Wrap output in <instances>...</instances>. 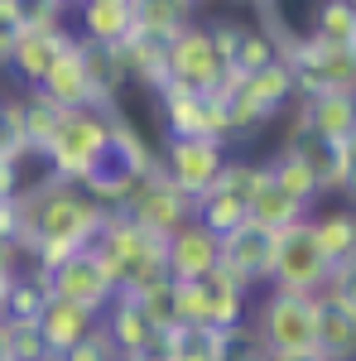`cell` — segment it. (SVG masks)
Here are the masks:
<instances>
[{"mask_svg":"<svg viewBox=\"0 0 356 361\" xmlns=\"http://www.w3.org/2000/svg\"><path fill=\"white\" fill-rule=\"evenodd\" d=\"M231 361H265V357H260V352L250 347V352H231Z\"/></svg>","mask_w":356,"mask_h":361,"instance_id":"37","label":"cell"},{"mask_svg":"<svg viewBox=\"0 0 356 361\" xmlns=\"http://www.w3.org/2000/svg\"><path fill=\"white\" fill-rule=\"evenodd\" d=\"M111 164L125 169L135 183H145V178L159 173V154L145 145V135H140L125 116H116V111H111Z\"/></svg>","mask_w":356,"mask_h":361,"instance_id":"24","label":"cell"},{"mask_svg":"<svg viewBox=\"0 0 356 361\" xmlns=\"http://www.w3.org/2000/svg\"><path fill=\"white\" fill-rule=\"evenodd\" d=\"M241 34H246L241 25H212V44H217L221 63H231V58H236V44H241Z\"/></svg>","mask_w":356,"mask_h":361,"instance_id":"36","label":"cell"},{"mask_svg":"<svg viewBox=\"0 0 356 361\" xmlns=\"http://www.w3.org/2000/svg\"><path fill=\"white\" fill-rule=\"evenodd\" d=\"M352 265H356V260H352Z\"/></svg>","mask_w":356,"mask_h":361,"instance_id":"42","label":"cell"},{"mask_svg":"<svg viewBox=\"0 0 356 361\" xmlns=\"http://www.w3.org/2000/svg\"><path fill=\"white\" fill-rule=\"evenodd\" d=\"M0 361H5V337H0Z\"/></svg>","mask_w":356,"mask_h":361,"instance_id":"39","label":"cell"},{"mask_svg":"<svg viewBox=\"0 0 356 361\" xmlns=\"http://www.w3.org/2000/svg\"><path fill=\"white\" fill-rule=\"evenodd\" d=\"M217 265H221V246L202 222L178 226L164 241V275L173 279V284H197V279L212 275Z\"/></svg>","mask_w":356,"mask_h":361,"instance_id":"13","label":"cell"},{"mask_svg":"<svg viewBox=\"0 0 356 361\" xmlns=\"http://www.w3.org/2000/svg\"><path fill=\"white\" fill-rule=\"evenodd\" d=\"M102 222H106V212L82 188L54 178L49 169L39 183L15 193V250H29L34 270H44V275L92 246Z\"/></svg>","mask_w":356,"mask_h":361,"instance_id":"1","label":"cell"},{"mask_svg":"<svg viewBox=\"0 0 356 361\" xmlns=\"http://www.w3.org/2000/svg\"><path fill=\"white\" fill-rule=\"evenodd\" d=\"M265 178H270V173H265V164H250V159H226V169H221V178L212 183V188H221V193L250 202V197H255V188H260Z\"/></svg>","mask_w":356,"mask_h":361,"instance_id":"33","label":"cell"},{"mask_svg":"<svg viewBox=\"0 0 356 361\" xmlns=\"http://www.w3.org/2000/svg\"><path fill=\"white\" fill-rule=\"evenodd\" d=\"M111 111H116V106H111ZM111 111H102V106L63 111L58 130L49 135V145L39 149L44 169H49L54 178H63V183H73V188H82L97 169H106L111 164Z\"/></svg>","mask_w":356,"mask_h":361,"instance_id":"2","label":"cell"},{"mask_svg":"<svg viewBox=\"0 0 356 361\" xmlns=\"http://www.w3.org/2000/svg\"><path fill=\"white\" fill-rule=\"evenodd\" d=\"M202 294H207V328H221V333H236L241 318H246V284L231 275V270H212L202 279Z\"/></svg>","mask_w":356,"mask_h":361,"instance_id":"22","label":"cell"},{"mask_svg":"<svg viewBox=\"0 0 356 361\" xmlns=\"http://www.w3.org/2000/svg\"><path fill=\"white\" fill-rule=\"evenodd\" d=\"M58 121H63V111H58L44 92H25V140H29L34 154L49 145V135L58 130Z\"/></svg>","mask_w":356,"mask_h":361,"instance_id":"30","label":"cell"},{"mask_svg":"<svg viewBox=\"0 0 356 361\" xmlns=\"http://www.w3.org/2000/svg\"><path fill=\"white\" fill-rule=\"evenodd\" d=\"M54 294H49V275L44 270H25V275H15L10 284V299H5V313L0 318H10V323H39V313L49 304Z\"/></svg>","mask_w":356,"mask_h":361,"instance_id":"27","label":"cell"},{"mask_svg":"<svg viewBox=\"0 0 356 361\" xmlns=\"http://www.w3.org/2000/svg\"><path fill=\"white\" fill-rule=\"evenodd\" d=\"M49 294H54V299H68V304H82V308H92V313H102L121 289H116L111 270L97 260V250L87 246V250H78L73 260H63L58 270H49Z\"/></svg>","mask_w":356,"mask_h":361,"instance_id":"10","label":"cell"},{"mask_svg":"<svg viewBox=\"0 0 356 361\" xmlns=\"http://www.w3.org/2000/svg\"><path fill=\"white\" fill-rule=\"evenodd\" d=\"M68 44H73L68 25H25L15 34V54H10L15 78H20L29 92H39V82L49 78V68L58 63V54H63Z\"/></svg>","mask_w":356,"mask_h":361,"instance_id":"14","label":"cell"},{"mask_svg":"<svg viewBox=\"0 0 356 361\" xmlns=\"http://www.w3.org/2000/svg\"><path fill=\"white\" fill-rule=\"evenodd\" d=\"M303 116H308V140L323 145V149H337L356 130V97H347V92L303 97Z\"/></svg>","mask_w":356,"mask_h":361,"instance_id":"18","label":"cell"},{"mask_svg":"<svg viewBox=\"0 0 356 361\" xmlns=\"http://www.w3.org/2000/svg\"><path fill=\"white\" fill-rule=\"evenodd\" d=\"M116 58H121V73H125V78H135V82L154 87V92L168 82L164 44H154V39H145V34H130V39L116 49Z\"/></svg>","mask_w":356,"mask_h":361,"instance_id":"26","label":"cell"},{"mask_svg":"<svg viewBox=\"0 0 356 361\" xmlns=\"http://www.w3.org/2000/svg\"><path fill=\"white\" fill-rule=\"evenodd\" d=\"M308 226H313L318 250L328 255V265L356 260V212L352 207H332V212H323V217H308Z\"/></svg>","mask_w":356,"mask_h":361,"instance_id":"25","label":"cell"},{"mask_svg":"<svg viewBox=\"0 0 356 361\" xmlns=\"http://www.w3.org/2000/svg\"><path fill=\"white\" fill-rule=\"evenodd\" d=\"M5 361H10V357H5Z\"/></svg>","mask_w":356,"mask_h":361,"instance_id":"44","label":"cell"},{"mask_svg":"<svg viewBox=\"0 0 356 361\" xmlns=\"http://www.w3.org/2000/svg\"><path fill=\"white\" fill-rule=\"evenodd\" d=\"M192 212H197V202H192L188 193H178L164 173L145 178V183L135 188V197L125 202V217H130L135 226H145L154 241H168L178 226H188Z\"/></svg>","mask_w":356,"mask_h":361,"instance_id":"9","label":"cell"},{"mask_svg":"<svg viewBox=\"0 0 356 361\" xmlns=\"http://www.w3.org/2000/svg\"><path fill=\"white\" fill-rule=\"evenodd\" d=\"M299 361H323V357H318V352H313V357H299Z\"/></svg>","mask_w":356,"mask_h":361,"instance_id":"38","label":"cell"},{"mask_svg":"<svg viewBox=\"0 0 356 361\" xmlns=\"http://www.w3.org/2000/svg\"><path fill=\"white\" fill-rule=\"evenodd\" d=\"M347 5H352V10H356V0H347Z\"/></svg>","mask_w":356,"mask_h":361,"instance_id":"40","label":"cell"},{"mask_svg":"<svg viewBox=\"0 0 356 361\" xmlns=\"http://www.w3.org/2000/svg\"><path fill=\"white\" fill-rule=\"evenodd\" d=\"M39 92L54 102L58 111H82V106H102V97H97V82H92V68H87V44L82 39H73L58 63L49 68V78L39 82ZM111 111V106H102Z\"/></svg>","mask_w":356,"mask_h":361,"instance_id":"12","label":"cell"},{"mask_svg":"<svg viewBox=\"0 0 356 361\" xmlns=\"http://www.w3.org/2000/svg\"><path fill=\"white\" fill-rule=\"evenodd\" d=\"M217 246H221V270H231L246 289L270 284V260H274V236L270 231H260V226L246 222V226H236V231H226Z\"/></svg>","mask_w":356,"mask_h":361,"instance_id":"15","label":"cell"},{"mask_svg":"<svg viewBox=\"0 0 356 361\" xmlns=\"http://www.w3.org/2000/svg\"><path fill=\"white\" fill-rule=\"evenodd\" d=\"M63 361H121V352H116V342H111V337L102 333V323H97V328H92Z\"/></svg>","mask_w":356,"mask_h":361,"instance_id":"35","label":"cell"},{"mask_svg":"<svg viewBox=\"0 0 356 361\" xmlns=\"http://www.w3.org/2000/svg\"><path fill=\"white\" fill-rule=\"evenodd\" d=\"M97 260L111 270L116 279V289H125V294H140V289H149V284H159L164 275V241H154L145 226H135L125 212H106V222L97 231Z\"/></svg>","mask_w":356,"mask_h":361,"instance_id":"3","label":"cell"},{"mask_svg":"<svg viewBox=\"0 0 356 361\" xmlns=\"http://www.w3.org/2000/svg\"><path fill=\"white\" fill-rule=\"evenodd\" d=\"M313 318H318V294H284L270 289L255 308V352L265 361H299L313 357Z\"/></svg>","mask_w":356,"mask_h":361,"instance_id":"4","label":"cell"},{"mask_svg":"<svg viewBox=\"0 0 356 361\" xmlns=\"http://www.w3.org/2000/svg\"><path fill=\"white\" fill-rule=\"evenodd\" d=\"M192 222H202L212 236H226V231H236V226H246V202L231 193H221V188H207V193L197 197V212H192Z\"/></svg>","mask_w":356,"mask_h":361,"instance_id":"28","label":"cell"},{"mask_svg":"<svg viewBox=\"0 0 356 361\" xmlns=\"http://www.w3.org/2000/svg\"><path fill=\"white\" fill-rule=\"evenodd\" d=\"M0 337H5V357L10 361H49V347L34 323H10L0 318Z\"/></svg>","mask_w":356,"mask_h":361,"instance_id":"32","label":"cell"},{"mask_svg":"<svg viewBox=\"0 0 356 361\" xmlns=\"http://www.w3.org/2000/svg\"><path fill=\"white\" fill-rule=\"evenodd\" d=\"M197 15V0H135V34L154 44H173Z\"/></svg>","mask_w":356,"mask_h":361,"instance_id":"23","label":"cell"},{"mask_svg":"<svg viewBox=\"0 0 356 361\" xmlns=\"http://www.w3.org/2000/svg\"><path fill=\"white\" fill-rule=\"evenodd\" d=\"M164 58H168V82L183 87V92H202L212 97L226 78V63H221L217 44H212V29L202 25H188L173 44H164Z\"/></svg>","mask_w":356,"mask_h":361,"instance_id":"7","label":"cell"},{"mask_svg":"<svg viewBox=\"0 0 356 361\" xmlns=\"http://www.w3.org/2000/svg\"><path fill=\"white\" fill-rule=\"evenodd\" d=\"M323 164H328V149L303 140V145H279V154L265 159V173H270V183H279L294 202L313 212V202L323 197Z\"/></svg>","mask_w":356,"mask_h":361,"instance_id":"11","label":"cell"},{"mask_svg":"<svg viewBox=\"0 0 356 361\" xmlns=\"http://www.w3.org/2000/svg\"><path fill=\"white\" fill-rule=\"evenodd\" d=\"M82 15V44L92 49H121L135 34V0H78Z\"/></svg>","mask_w":356,"mask_h":361,"instance_id":"19","label":"cell"},{"mask_svg":"<svg viewBox=\"0 0 356 361\" xmlns=\"http://www.w3.org/2000/svg\"><path fill=\"white\" fill-rule=\"evenodd\" d=\"M323 299L337 308H347V313H356V265L347 260V265H332L328 284H323Z\"/></svg>","mask_w":356,"mask_h":361,"instance_id":"34","label":"cell"},{"mask_svg":"<svg viewBox=\"0 0 356 361\" xmlns=\"http://www.w3.org/2000/svg\"><path fill=\"white\" fill-rule=\"evenodd\" d=\"M308 34L323 39V44H356V10L347 0H318Z\"/></svg>","mask_w":356,"mask_h":361,"instance_id":"29","label":"cell"},{"mask_svg":"<svg viewBox=\"0 0 356 361\" xmlns=\"http://www.w3.org/2000/svg\"><path fill=\"white\" fill-rule=\"evenodd\" d=\"M279 49H274L270 34H260V29H246L241 34V44H236V58L226 63V73H236V78H250V73H260V68H270Z\"/></svg>","mask_w":356,"mask_h":361,"instance_id":"31","label":"cell"},{"mask_svg":"<svg viewBox=\"0 0 356 361\" xmlns=\"http://www.w3.org/2000/svg\"><path fill=\"white\" fill-rule=\"evenodd\" d=\"M102 333L116 342V352H121V361L135 357V352H145V347H159V328L145 318V308L121 289L116 299H111L106 308H102Z\"/></svg>","mask_w":356,"mask_h":361,"instance_id":"17","label":"cell"},{"mask_svg":"<svg viewBox=\"0 0 356 361\" xmlns=\"http://www.w3.org/2000/svg\"><path fill=\"white\" fill-rule=\"evenodd\" d=\"M159 116H164L168 140H231V121H226V102L221 97H202V92H183V87L164 82L159 87Z\"/></svg>","mask_w":356,"mask_h":361,"instance_id":"6","label":"cell"},{"mask_svg":"<svg viewBox=\"0 0 356 361\" xmlns=\"http://www.w3.org/2000/svg\"><path fill=\"white\" fill-rule=\"evenodd\" d=\"M97 323H102V313H92V308H82V304H68V299H49L34 328H39L44 347H49V361H63Z\"/></svg>","mask_w":356,"mask_h":361,"instance_id":"16","label":"cell"},{"mask_svg":"<svg viewBox=\"0 0 356 361\" xmlns=\"http://www.w3.org/2000/svg\"><path fill=\"white\" fill-rule=\"evenodd\" d=\"M313 347L323 361H356V313L328 304L318 294V318H313Z\"/></svg>","mask_w":356,"mask_h":361,"instance_id":"20","label":"cell"},{"mask_svg":"<svg viewBox=\"0 0 356 361\" xmlns=\"http://www.w3.org/2000/svg\"><path fill=\"white\" fill-rule=\"evenodd\" d=\"M332 265L328 255L313 241V226L299 222L289 231L274 236V260H270V289H284V294H323Z\"/></svg>","mask_w":356,"mask_h":361,"instance_id":"5","label":"cell"},{"mask_svg":"<svg viewBox=\"0 0 356 361\" xmlns=\"http://www.w3.org/2000/svg\"><path fill=\"white\" fill-rule=\"evenodd\" d=\"M352 49H356V44H352Z\"/></svg>","mask_w":356,"mask_h":361,"instance_id":"43","label":"cell"},{"mask_svg":"<svg viewBox=\"0 0 356 361\" xmlns=\"http://www.w3.org/2000/svg\"><path fill=\"white\" fill-rule=\"evenodd\" d=\"M260 5H265V0H260Z\"/></svg>","mask_w":356,"mask_h":361,"instance_id":"41","label":"cell"},{"mask_svg":"<svg viewBox=\"0 0 356 361\" xmlns=\"http://www.w3.org/2000/svg\"><path fill=\"white\" fill-rule=\"evenodd\" d=\"M313 212L303 207V202H294V197L284 193L279 183H260L255 188V197L246 202V222L250 226H260V231H270V236H279V231H289V226H299V222H308Z\"/></svg>","mask_w":356,"mask_h":361,"instance_id":"21","label":"cell"},{"mask_svg":"<svg viewBox=\"0 0 356 361\" xmlns=\"http://www.w3.org/2000/svg\"><path fill=\"white\" fill-rule=\"evenodd\" d=\"M226 159L231 154H226V145H217V140H168L164 149H159V173H164L178 193H188L197 202L221 178Z\"/></svg>","mask_w":356,"mask_h":361,"instance_id":"8","label":"cell"}]
</instances>
